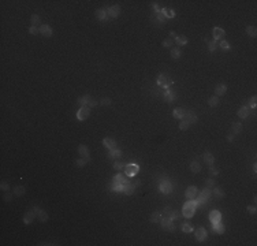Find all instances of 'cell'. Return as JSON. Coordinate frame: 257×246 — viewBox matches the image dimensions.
I'll use <instances>...</instances> for the list:
<instances>
[{
  "label": "cell",
  "instance_id": "6da1fadb",
  "mask_svg": "<svg viewBox=\"0 0 257 246\" xmlns=\"http://www.w3.org/2000/svg\"><path fill=\"white\" fill-rule=\"evenodd\" d=\"M198 206V202L196 200H188V201L183 204V208H182V215L185 216L186 219H190L194 216L196 213V209Z\"/></svg>",
  "mask_w": 257,
  "mask_h": 246
},
{
  "label": "cell",
  "instance_id": "7a4b0ae2",
  "mask_svg": "<svg viewBox=\"0 0 257 246\" xmlns=\"http://www.w3.org/2000/svg\"><path fill=\"white\" fill-rule=\"evenodd\" d=\"M157 85H160L163 89H168L171 85H174V80L167 74H159L157 75Z\"/></svg>",
  "mask_w": 257,
  "mask_h": 246
},
{
  "label": "cell",
  "instance_id": "3957f363",
  "mask_svg": "<svg viewBox=\"0 0 257 246\" xmlns=\"http://www.w3.org/2000/svg\"><path fill=\"white\" fill-rule=\"evenodd\" d=\"M211 196H212V190L208 189V187H205V189H203L201 191H198L197 200H196V201L198 202V205H203L204 202H207L208 200H209Z\"/></svg>",
  "mask_w": 257,
  "mask_h": 246
},
{
  "label": "cell",
  "instance_id": "277c9868",
  "mask_svg": "<svg viewBox=\"0 0 257 246\" xmlns=\"http://www.w3.org/2000/svg\"><path fill=\"white\" fill-rule=\"evenodd\" d=\"M138 171H140V167L137 166V164H126V166H125V174H126L128 178L136 177V175L138 174Z\"/></svg>",
  "mask_w": 257,
  "mask_h": 246
},
{
  "label": "cell",
  "instance_id": "5b68a950",
  "mask_svg": "<svg viewBox=\"0 0 257 246\" xmlns=\"http://www.w3.org/2000/svg\"><path fill=\"white\" fill-rule=\"evenodd\" d=\"M160 223H161V227H163L164 230H167V231H170V232L175 231V226H174L172 220H171L170 217L163 216V217H161V220H160Z\"/></svg>",
  "mask_w": 257,
  "mask_h": 246
},
{
  "label": "cell",
  "instance_id": "8992f818",
  "mask_svg": "<svg viewBox=\"0 0 257 246\" xmlns=\"http://www.w3.org/2000/svg\"><path fill=\"white\" fill-rule=\"evenodd\" d=\"M89 115H90V108L88 107V105H82L77 112L78 120H86L88 118H89Z\"/></svg>",
  "mask_w": 257,
  "mask_h": 246
},
{
  "label": "cell",
  "instance_id": "52a82bcc",
  "mask_svg": "<svg viewBox=\"0 0 257 246\" xmlns=\"http://www.w3.org/2000/svg\"><path fill=\"white\" fill-rule=\"evenodd\" d=\"M159 190L163 194H168L172 190V185H171V182L168 181V179H163V181L160 182V185H159Z\"/></svg>",
  "mask_w": 257,
  "mask_h": 246
},
{
  "label": "cell",
  "instance_id": "ba28073f",
  "mask_svg": "<svg viewBox=\"0 0 257 246\" xmlns=\"http://www.w3.org/2000/svg\"><path fill=\"white\" fill-rule=\"evenodd\" d=\"M194 235H196V239H197V241H200V242L205 241L207 236H208V232H207L205 227H198V228H196L194 230Z\"/></svg>",
  "mask_w": 257,
  "mask_h": 246
},
{
  "label": "cell",
  "instance_id": "9c48e42d",
  "mask_svg": "<svg viewBox=\"0 0 257 246\" xmlns=\"http://www.w3.org/2000/svg\"><path fill=\"white\" fill-rule=\"evenodd\" d=\"M163 95H164V100L167 103H174L176 99V93L174 90H171L170 88L168 89H163Z\"/></svg>",
  "mask_w": 257,
  "mask_h": 246
},
{
  "label": "cell",
  "instance_id": "30bf717a",
  "mask_svg": "<svg viewBox=\"0 0 257 246\" xmlns=\"http://www.w3.org/2000/svg\"><path fill=\"white\" fill-rule=\"evenodd\" d=\"M197 194H198V189L196 186H189L185 191V197L188 200H194L197 198Z\"/></svg>",
  "mask_w": 257,
  "mask_h": 246
},
{
  "label": "cell",
  "instance_id": "8fae6325",
  "mask_svg": "<svg viewBox=\"0 0 257 246\" xmlns=\"http://www.w3.org/2000/svg\"><path fill=\"white\" fill-rule=\"evenodd\" d=\"M78 153H79V156L81 157H84V159H86V160H89L90 162V150H89V148L86 146V145H79L78 146Z\"/></svg>",
  "mask_w": 257,
  "mask_h": 246
},
{
  "label": "cell",
  "instance_id": "7c38bea8",
  "mask_svg": "<svg viewBox=\"0 0 257 246\" xmlns=\"http://www.w3.org/2000/svg\"><path fill=\"white\" fill-rule=\"evenodd\" d=\"M209 220H211V223H212V224H215V223H218V221L222 220V213H220L219 209H213V211H211Z\"/></svg>",
  "mask_w": 257,
  "mask_h": 246
},
{
  "label": "cell",
  "instance_id": "4fadbf2b",
  "mask_svg": "<svg viewBox=\"0 0 257 246\" xmlns=\"http://www.w3.org/2000/svg\"><path fill=\"white\" fill-rule=\"evenodd\" d=\"M107 13H108V17L109 18H118L119 14H121V7H119L118 4L111 6V7L107 10Z\"/></svg>",
  "mask_w": 257,
  "mask_h": 246
},
{
  "label": "cell",
  "instance_id": "5bb4252c",
  "mask_svg": "<svg viewBox=\"0 0 257 246\" xmlns=\"http://www.w3.org/2000/svg\"><path fill=\"white\" fill-rule=\"evenodd\" d=\"M40 33H41V36H44V37H51L52 34H53V30H52V27L49 25H41L40 26Z\"/></svg>",
  "mask_w": 257,
  "mask_h": 246
},
{
  "label": "cell",
  "instance_id": "9a60e30c",
  "mask_svg": "<svg viewBox=\"0 0 257 246\" xmlns=\"http://www.w3.org/2000/svg\"><path fill=\"white\" fill-rule=\"evenodd\" d=\"M212 34H213V40L218 41V40H220V38L224 37L226 32H224V29H222V27H213Z\"/></svg>",
  "mask_w": 257,
  "mask_h": 246
},
{
  "label": "cell",
  "instance_id": "2e32d148",
  "mask_svg": "<svg viewBox=\"0 0 257 246\" xmlns=\"http://www.w3.org/2000/svg\"><path fill=\"white\" fill-rule=\"evenodd\" d=\"M103 145H104V148H107L108 150L115 149V148H116V142H115V139H114V138H109V137H107V138H104V139H103Z\"/></svg>",
  "mask_w": 257,
  "mask_h": 246
},
{
  "label": "cell",
  "instance_id": "e0dca14e",
  "mask_svg": "<svg viewBox=\"0 0 257 246\" xmlns=\"http://www.w3.org/2000/svg\"><path fill=\"white\" fill-rule=\"evenodd\" d=\"M237 114H238V116H239L241 119H246V118L250 115V108L247 107V104H245V105H242V107L239 108V111H238Z\"/></svg>",
  "mask_w": 257,
  "mask_h": 246
},
{
  "label": "cell",
  "instance_id": "ac0fdd59",
  "mask_svg": "<svg viewBox=\"0 0 257 246\" xmlns=\"http://www.w3.org/2000/svg\"><path fill=\"white\" fill-rule=\"evenodd\" d=\"M36 212H34V209H30V211H27L26 213H25V216H23V221H25V224H30L33 220H34V217H36Z\"/></svg>",
  "mask_w": 257,
  "mask_h": 246
},
{
  "label": "cell",
  "instance_id": "d6986e66",
  "mask_svg": "<svg viewBox=\"0 0 257 246\" xmlns=\"http://www.w3.org/2000/svg\"><path fill=\"white\" fill-rule=\"evenodd\" d=\"M183 119L188 120L189 123H197V115L194 114L193 111H186L185 112V116H183Z\"/></svg>",
  "mask_w": 257,
  "mask_h": 246
},
{
  "label": "cell",
  "instance_id": "ffe728a7",
  "mask_svg": "<svg viewBox=\"0 0 257 246\" xmlns=\"http://www.w3.org/2000/svg\"><path fill=\"white\" fill-rule=\"evenodd\" d=\"M226 92H227V85L226 84H218L215 86V96H223Z\"/></svg>",
  "mask_w": 257,
  "mask_h": 246
},
{
  "label": "cell",
  "instance_id": "44dd1931",
  "mask_svg": "<svg viewBox=\"0 0 257 246\" xmlns=\"http://www.w3.org/2000/svg\"><path fill=\"white\" fill-rule=\"evenodd\" d=\"M134 190H136V186H134L131 182H126V183H123V191L122 193H125V194H127V196H130V194H133L134 193Z\"/></svg>",
  "mask_w": 257,
  "mask_h": 246
},
{
  "label": "cell",
  "instance_id": "7402d4cb",
  "mask_svg": "<svg viewBox=\"0 0 257 246\" xmlns=\"http://www.w3.org/2000/svg\"><path fill=\"white\" fill-rule=\"evenodd\" d=\"M96 18L99 21H107L108 19V13H107V8H100L96 11Z\"/></svg>",
  "mask_w": 257,
  "mask_h": 246
},
{
  "label": "cell",
  "instance_id": "603a6c76",
  "mask_svg": "<svg viewBox=\"0 0 257 246\" xmlns=\"http://www.w3.org/2000/svg\"><path fill=\"white\" fill-rule=\"evenodd\" d=\"M242 131V123H239V122H235V123H232L231 124V134H234V135H237V134H239V133Z\"/></svg>",
  "mask_w": 257,
  "mask_h": 246
},
{
  "label": "cell",
  "instance_id": "cb8c5ba5",
  "mask_svg": "<svg viewBox=\"0 0 257 246\" xmlns=\"http://www.w3.org/2000/svg\"><path fill=\"white\" fill-rule=\"evenodd\" d=\"M224 230H226V227L223 226L220 221H218V223H215V224H212V231L215 232V234H223V232H224Z\"/></svg>",
  "mask_w": 257,
  "mask_h": 246
},
{
  "label": "cell",
  "instance_id": "d4e9b609",
  "mask_svg": "<svg viewBox=\"0 0 257 246\" xmlns=\"http://www.w3.org/2000/svg\"><path fill=\"white\" fill-rule=\"evenodd\" d=\"M126 182H127V179L123 178L122 174H116L114 179H112V185H123V183H126Z\"/></svg>",
  "mask_w": 257,
  "mask_h": 246
},
{
  "label": "cell",
  "instance_id": "484cf974",
  "mask_svg": "<svg viewBox=\"0 0 257 246\" xmlns=\"http://www.w3.org/2000/svg\"><path fill=\"white\" fill-rule=\"evenodd\" d=\"M185 109L183 108H180V107H176L175 109L172 111V115H174V118H176V119H183V116H185Z\"/></svg>",
  "mask_w": 257,
  "mask_h": 246
},
{
  "label": "cell",
  "instance_id": "4316f807",
  "mask_svg": "<svg viewBox=\"0 0 257 246\" xmlns=\"http://www.w3.org/2000/svg\"><path fill=\"white\" fill-rule=\"evenodd\" d=\"M108 156H109V159L118 160V159H121V156H122V150L118 149V148H115V149H111V150H109Z\"/></svg>",
  "mask_w": 257,
  "mask_h": 246
},
{
  "label": "cell",
  "instance_id": "83f0119b",
  "mask_svg": "<svg viewBox=\"0 0 257 246\" xmlns=\"http://www.w3.org/2000/svg\"><path fill=\"white\" fill-rule=\"evenodd\" d=\"M190 171L194 172V174H198L201 171V164L198 163V160H193L190 163Z\"/></svg>",
  "mask_w": 257,
  "mask_h": 246
},
{
  "label": "cell",
  "instance_id": "f1b7e54d",
  "mask_svg": "<svg viewBox=\"0 0 257 246\" xmlns=\"http://www.w3.org/2000/svg\"><path fill=\"white\" fill-rule=\"evenodd\" d=\"M204 160H205V163L208 166H213V163H215V157H213V154L211 153V152H205L204 153Z\"/></svg>",
  "mask_w": 257,
  "mask_h": 246
},
{
  "label": "cell",
  "instance_id": "f546056e",
  "mask_svg": "<svg viewBox=\"0 0 257 246\" xmlns=\"http://www.w3.org/2000/svg\"><path fill=\"white\" fill-rule=\"evenodd\" d=\"M174 41H175V44L178 45V47H183V45L188 44V37L183 36V34L182 36H176V38Z\"/></svg>",
  "mask_w": 257,
  "mask_h": 246
},
{
  "label": "cell",
  "instance_id": "4dcf8cb0",
  "mask_svg": "<svg viewBox=\"0 0 257 246\" xmlns=\"http://www.w3.org/2000/svg\"><path fill=\"white\" fill-rule=\"evenodd\" d=\"M161 217H163V213L159 212V211H156V212H153V213L151 215V221H152V223H160Z\"/></svg>",
  "mask_w": 257,
  "mask_h": 246
},
{
  "label": "cell",
  "instance_id": "1f68e13d",
  "mask_svg": "<svg viewBox=\"0 0 257 246\" xmlns=\"http://www.w3.org/2000/svg\"><path fill=\"white\" fill-rule=\"evenodd\" d=\"M90 99H92V96H89V95H85V96H81L78 99V104L81 105H88L89 104V101H90Z\"/></svg>",
  "mask_w": 257,
  "mask_h": 246
},
{
  "label": "cell",
  "instance_id": "d6a6232c",
  "mask_svg": "<svg viewBox=\"0 0 257 246\" xmlns=\"http://www.w3.org/2000/svg\"><path fill=\"white\" fill-rule=\"evenodd\" d=\"M208 105L209 107H218L219 105V97L218 96H212L208 99Z\"/></svg>",
  "mask_w": 257,
  "mask_h": 246
},
{
  "label": "cell",
  "instance_id": "836d02e7",
  "mask_svg": "<svg viewBox=\"0 0 257 246\" xmlns=\"http://www.w3.org/2000/svg\"><path fill=\"white\" fill-rule=\"evenodd\" d=\"M213 194H215V197H216V198H219V200H222L223 197H224V191H223L222 187H219V186L213 187Z\"/></svg>",
  "mask_w": 257,
  "mask_h": 246
},
{
  "label": "cell",
  "instance_id": "e575fe53",
  "mask_svg": "<svg viewBox=\"0 0 257 246\" xmlns=\"http://www.w3.org/2000/svg\"><path fill=\"white\" fill-rule=\"evenodd\" d=\"M246 34L255 38L256 36H257V27L256 26H247L246 27Z\"/></svg>",
  "mask_w": 257,
  "mask_h": 246
},
{
  "label": "cell",
  "instance_id": "d590c367",
  "mask_svg": "<svg viewBox=\"0 0 257 246\" xmlns=\"http://www.w3.org/2000/svg\"><path fill=\"white\" fill-rule=\"evenodd\" d=\"M161 14H163L166 18H174L175 17V11L171 10V8H163V10H161Z\"/></svg>",
  "mask_w": 257,
  "mask_h": 246
},
{
  "label": "cell",
  "instance_id": "8d00e7d4",
  "mask_svg": "<svg viewBox=\"0 0 257 246\" xmlns=\"http://www.w3.org/2000/svg\"><path fill=\"white\" fill-rule=\"evenodd\" d=\"M30 22H32L33 26H38V25H41V18H40L37 14H33L32 18H30Z\"/></svg>",
  "mask_w": 257,
  "mask_h": 246
},
{
  "label": "cell",
  "instance_id": "74e56055",
  "mask_svg": "<svg viewBox=\"0 0 257 246\" xmlns=\"http://www.w3.org/2000/svg\"><path fill=\"white\" fill-rule=\"evenodd\" d=\"M180 55H182L180 48H172V49H171V57H172V59H179Z\"/></svg>",
  "mask_w": 257,
  "mask_h": 246
},
{
  "label": "cell",
  "instance_id": "f35d334b",
  "mask_svg": "<svg viewBox=\"0 0 257 246\" xmlns=\"http://www.w3.org/2000/svg\"><path fill=\"white\" fill-rule=\"evenodd\" d=\"M25 193H26V189H25L23 186H17V187H14V194H15V196L21 197V196H23Z\"/></svg>",
  "mask_w": 257,
  "mask_h": 246
},
{
  "label": "cell",
  "instance_id": "ab89813d",
  "mask_svg": "<svg viewBox=\"0 0 257 246\" xmlns=\"http://www.w3.org/2000/svg\"><path fill=\"white\" fill-rule=\"evenodd\" d=\"M37 216H38V219H40V221H41V223H47V221H48V215H47V212L42 211V209L38 212Z\"/></svg>",
  "mask_w": 257,
  "mask_h": 246
},
{
  "label": "cell",
  "instance_id": "60d3db41",
  "mask_svg": "<svg viewBox=\"0 0 257 246\" xmlns=\"http://www.w3.org/2000/svg\"><path fill=\"white\" fill-rule=\"evenodd\" d=\"M182 231L186 232V234H189V232L194 231V228H193V226L190 223H185V224H182Z\"/></svg>",
  "mask_w": 257,
  "mask_h": 246
},
{
  "label": "cell",
  "instance_id": "b9f144b4",
  "mask_svg": "<svg viewBox=\"0 0 257 246\" xmlns=\"http://www.w3.org/2000/svg\"><path fill=\"white\" fill-rule=\"evenodd\" d=\"M219 47L222 48L223 51H230V49H231L230 42H228V41H226V40H222V41H220V45H219Z\"/></svg>",
  "mask_w": 257,
  "mask_h": 246
},
{
  "label": "cell",
  "instance_id": "7bdbcfd3",
  "mask_svg": "<svg viewBox=\"0 0 257 246\" xmlns=\"http://www.w3.org/2000/svg\"><path fill=\"white\" fill-rule=\"evenodd\" d=\"M174 44H175V41H174L171 37H170V38H166V40L163 41V47H164V48H172Z\"/></svg>",
  "mask_w": 257,
  "mask_h": 246
},
{
  "label": "cell",
  "instance_id": "ee69618b",
  "mask_svg": "<svg viewBox=\"0 0 257 246\" xmlns=\"http://www.w3.org/2000/svg\"><path fill=\"white\" fill-rule=\"evenodd\" d=\"M125 164L123 162H121V160H116V162L114 163V170H116V171H121L122 168H125Z\"/></svg>",
  "mask_w": 257,
  "mask_h": 246
},
{
  "label": "cell",
  "instance_id": "f6af8a7d",
  "mask_svg": "<svg viewBox=\"0 0 257 246\" xmlns=\"http://www.w3.org/2000/svg\"><path fill=\"white\" fill-rule=\"evenodd\" d=\"M189 126H190V123L188 122V120H185V119H180V123H179V129L180 130H188L189 129Z\"/></svg>",
  "mask_w": 257,
  "mask_h": 246
},
{
  "label": "cell",
  "instance_id": "bcb514c9",
  "mask_svg": "<svg viewBox=\"0 0 257 246\" xmlns=\"http://www.w3.org/2000/svg\"><path fill=\"white\" fill-rule=\"evenodd\" d=\"M207 42H208V49L211 51V52H213V51L216 49V47H218V45H216V41L215 40H212V41H208V40H205Z\"/></svg>",
  "mask_w": 257,
  "mask_h": 246
},
{
  "label": "cell",
  "instance_id": "7dc6e473",
  "mask_svg": "<svg viewBox=\"0 0 257 246\" xmlns=\"http://www.w3.org/2000/svg\"><path fill=\"white\" fill-rule=\"evenodd\" d=\"M256 104H257V97L256 96H252L249 100V104H247V107L249 108H256Z\"/></svg>",
  "mask_w": 257,
  "mask_h": 246
},
{
  "label": "cell",
  "instance_id": "c3c4849f",
  "mask_svg": "<svg viewBox=\"0 0 257 246\" xmlns=\"http://www.w3.org/2000/svg\"><path fill=\"white\" fill-rule=\"evenodd\" d=\"M209 174H211V177H216V175L219 174V168H216V167L211 166V167H209Z\"/></svg>",
  "mask_w": 257,
  "mask_h": 246
},
{
  "label": "cell",
  "instance_id": "681fc988",
  "mask_svg": "<svg viewBox=\"0 0 257 246\" xmlns=\"http://www.w3.org/2000/svg\"><path fill=\"white\" fill-rule=\"evenodd\" d=\"M0 189H2L3 191H8L10 190V185H8L6 181H2V183H0Z\"/></svg>",
  "mask_w": 257,
  "mask_h": 246
},
{
  "label": "cell",
  "instance_id": "f907efd6",
  "mask_svg": "<svg viewBox=\"0 0 257 246\" xmlns=\"http://www.w3.org/2000/svg\"><path fill=\"white\" fill-rule=\"evenodd\" d=\"M88 162H89V160H86V159H84V157H81V159H78L77 162H75V164H77L78 167H84Z\"/></svg>",
  "mask_w": 257,
  "mask_h": 246
},
{
  "label": "cell",
  "instance_id": "816d5d0a",
  "mask_svg": "<svg viewBox=\"0 0 257 246\" xmlns=\"http://www.w3.org/2000/svg\"><path fill=\"white\" fill-rule=\"evenodd\" d=\"M205 183H207V187H208V189H213V187L216 186V185H215V181H213L212 178H211V179H207Z\"/></svg>",
  "mask_w": 257,
  "mask_h": 246
},
{
  "label": "cell",
  "instance_id": "f5cc1de1",
  "mask_svg": "<svg viewBox=\"0 0 257 246\" xmlns=\"http://www.w3.org/2000/svg\"><path fill=\"white\" fill-rule=\"evenodd\" d=\"M29 33H30V34H34L36 36V34H38V33H40V29H38L37 26H30L29 27Z\"/></svg>",
  "mask_w": 257,
  "mask_h": 246
},
{
  "label": "cell",
  "instance_id": "db71d44e",
  "mask_svg": "<svg viewBox=\"0 0 257 246\" xmlns=\"http://www.w3.org/2000/svg\"><path fill=\"white\" fill-rule=\"evenodd\" d=\"M156 14V19H157V22H164L166 21V17H164L161 13H155Z\"/></svg>",
  "mask_w": 257,
  "mask_h": 246
},
{
  "label": "cell",
  "instance_id": "11a10c76",
  "mask_svg": "<svg viewBox=\"0 0 257 246\" xmlns=\"http://www.w3.org/2000/svg\"><path fill=\"white\" fill-rule=\"evenodd\" d=\"M97 104H99V101H97L96 99H93V97H92V99H90V101H89V104H88V107H89V108H92V107H96Z\"/></svg>",
  "mask_w": 257,
  "mask_h": 246
},
{
  "label": "cell",
  "instance_id": "9f6ffc18",
  "mask_svg": "<svg viewBox=\"0 0 257 246\" xmlns=\"http://www.w3.org/2000/svg\"><path fill=\"white\" fill-rule=\"evenodd\" d=\"M99 104H101V105H109V104H111V99H108V97H107V99H101Z\"/></svg>",
  "mask_w": 257,
  "mask_h": 246
},
{
  "label": "cell",
  "instance_id": "6f0895ef",
  "mask_svg": "<svg viewBox=\"0 0 257 246\" xmlns=\"http://www.w3.org/2000/svg\"><path fill=\"white\" fill-rule=\"evenodd\" d=\"M247 212L249 213H252V215H255L256 213V205H247Z\"/></svg>",
  "mask_w": 257,
  "mask_h": 246
},
{
  "label": "cell",
  "instance_id": "680465c9",
  "mask_svg": "<svg viewBox=\"0 0 257 246\" xmlns=\"http://www.w3.org/2000/svg\"><path fill=\"white\" fill-rule=\"evenodd\" d=\"M3 198H4V201H11V200H13V194L6 191V194H4V197H3Z\"/></svg>",
  "mask_w": 257,
  "mask_h": 246
},
{
  "label": "cell",
  "instance_id": "91938a15",
  "mask_svg": "<svg viewBox=\"0 0 257 246\" xmlns=\"http://www.w3.org/2000/svg\"><path fill=\"white\" fill-rule=\"evenodd\" d=\"M131 183H133V185H134V186H136V187H137V186H140V185H141V181H140V179H134V181H133V182H131Z\"/></svg>",
  "mask_w": 257,
  "mask_h": 246
},
{
  "label": "cell",
  "instance_id": "94428289",
  "mask_svg": "<svg viewBox=\"0 0 257 246\" xmlns=\"http://www.w3.org/2000/svg\"><path fill=\"white\" fill-rule=\"evenodd\" d=\"M227 141H228V142H232V141H234V134H231V133H230V134H227Z\"/></svg>",
  "mask_w": 257,
  "mask_h": 246
},
{
  "label": "cell",
  "instance_id": "6125c7cd",
  "mask_svg": "<svg viewBox=\"0 0 257 246\" xmlns=\"http://www.w3.org/2000/svg\"><path fill=\"white\" fill-rule=\"evenodd\" d=\"M170 36H171V38H172V40H175V38H176V33L174 32V30H171V32H170Z\"/></svg>",
  "mask_w": 257,
  "mask_h": 246
}]
</instances>
